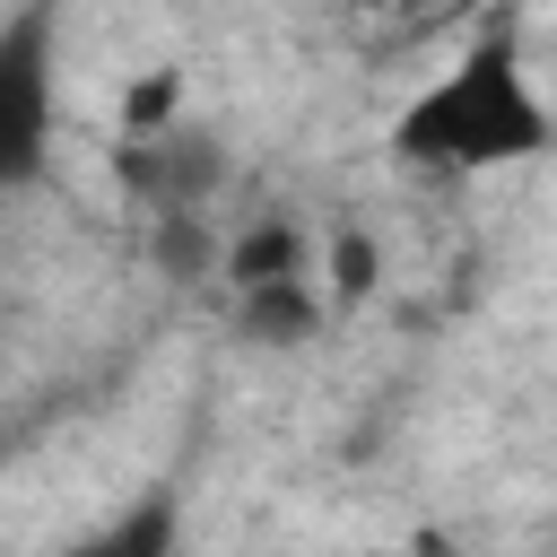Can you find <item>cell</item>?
I'll list each match as a JSON object with an SVG mask.
<instances>
[{
    "label": "cell",
    "instance_id": "6da1fadb",
    "mask_svg": "<svg viewBox=\"0 0 557 557\" xmlns=\"http://www.w3.org/2000/svg\"><path fill=\"white\" fill-rule=\"evenodd\" d=\"M392 148L409 165H444V174H487V165H522L548 148V104L522 70V52L505 35H479L400 122Z\"/></svg>",
    "mask_w": 557,
    "mask_h": 557
},
{
    "label": "cell",
    "instance_id": "7a4b0ae2",
    "mask_svg": "<svg viewBox=\"0 0 557 557\" xmlns=\"http://www.w3.org/2000/svg\"><path fill=\"white\" fill-rule=\"evenodd\" d=\"M61 122V0H17L0 17V191H26L52 165Z\"/></svg>",
    "mask_w": 557,
    "mask_h": 557
},
{
    "label": "cell",
    "instance_id": "3957f363",
    "mask_svg": "<svg viewBox=\"0 0 557 557\" xmlns=\"http://www.w3.org/2000/svg\"><path fill=\"white\" fill-rule=\"evenodd\" d=\"M122 183L139 191V209H200L218 191V148L191 131H122Z\"/></svg>",
    "mask_w": 557,
    "mask_h": 557
},
{
    "label": "cell",
    "instance_id": "277c9868",
    "mask_svg": "<svg viewBox=\"0 0 557 557\" xmlns=\"http://www.w3.org/2000/svg\"><path fill=\"white\" fill-rule=\"evenodd\" d=\"M313 331H322V296H313V270L235 287V339H252V348H305Z\"/></svg>",
    "mask_w": 557,
    "mask_h": 557
},
{
    "label": "cell",
    "instance_id": "5b68a950",
    "mask_svg": "<svg viewBox=\"0 0 557 557\" xmlns=\"http://www.w3.org/2000/svg\"><path fill=\"white\" fill-rule=\"evenodd\" d=\"M218 270H226V287L296 278V270H305V226H296V218H278V209H261V218H244V226L218 244Z\"/></svg>",
    "mask_w": 557,
    "mask_h": 557
},
{
    "label": "cell",
    "instance_id": "8992f818",
    "mask_svg": "<svg viewBox=\"0 0 557 557\" xmlns=\"http://www.w3.org/2000/svg\"><path fill=\"white\" fill-rule=\"evenodd\" d=\"M322 278H331V296H322V305H366V296H374V278H383L374 235H366V226H339V235H331V252H322Z\"/></svg>",
    "mask_w": 557,
    "mask_h": 557
},
{
    "label": "cell",
    "instance_id": "52a82bcc",
    "mask_svg": "<svg viewBox=\"0 0 557 557\" xmlns=\"http://www.w3.org/2000/svg\"><path fill=\"white\" fill-rule=\"evenodd\" d=\"M174 96H183V78H174V70H148V78L122 96V131H165V122H174Z\"/></svg>",
    "mask_w": 557,
    "mask_h": 557
},
{
    "label": "cell",
    "instance_id": "ba28073f",
    "mask_svg": "<svg viewBox=\"0 0 557 557\" xmlns=\"http://www.w3.org/2000/svg\"><path fill=\"white\" fill-rule=\"evenodd\" d=\"M348 9H400V0H348Z\"/></svg>",
    "mask_w": 557,
    "mask_h": 557
}]
</instances>
